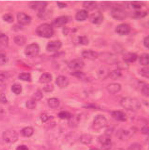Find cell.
I'll return each mask as SVG.
<instances>
[{
    "mask_svg": "<svg viewBox=\"0 0 149 150\" xmlns=\"http://www.w3.org/2000/svg\"><path fill=\"white\" fill-rule=\"evenodd\" d=\"M107 90L109 94H115L121 90V85L119 83H111L107 86Z\"/></svg>",
    "mask_w": 149,
    "mask_h": 150,
    "instance_id": "cell-21",
    "label": "cell"
},
{
    "mask_svg": "<svg viewBox=\"0 0 149 150\" xmlns=\"http://www.w3.org/2000/svg\"><path fill=\"white\" fill-rule=\"evenodd\" d=\"M5 115V111L1 107H0V120H1Z\"/></svg>",
    "mask_w": 149,
    "mask_h": 150,
    "instance_id": "cell-53",
    "label": "cell"
},
{
    "mask_svg": "<svg viewBox=\"0 0 149 150\" xmlns=\"http://www.w3.org/2000/svg\"><path fill=\"white\" fill-rule=\"evenodd\" d=\"M110 71L109 68L102 66L100 67L97 71V75L99 79H105L109 77Z\"/></svg>",
    "mask_w": 149,
    "mask_h": 150,
    "instance_id": "cell-17",
    "label": "cell"
},
{
    "mask_svg": "<svg viewBox=\"0 0 149 150\" xmlns=\"http://www.w3.org/2000/svg\"><path fill=\"white\" fill-rule=\"evenodd\" d=\"M122 74L119 69H115V70H114L110 73L109 77L111 79L116 80V79L120 78L122 76Z\"/></svg>",
    "mask_w": 149,
    "mask_h": 150,
    "instance_id": "cell-33",
    "label": "cell"
},
{
    "mask_svg": "<svg viewBox=\"0 0 149 150\" xmlns=\"http://www.w3.org/2000/svg\"><path fill=\"white\" fill-rule=\"evenodd\" d=\"M100 57V60H102L103 62L109 64V65H112V64H115L118 63V60L117 57L110 53H101Z\"/></svg>",
    "mask_w": 149,
    "mask_h": 150,
    "instance_id": "cell-7",
    "label": "cell"
},
{
    "mask_svg": "<svg viewBox=\"0 0 149 150\" xmlns=\"http://www.w3.org/2000/svg\"><path fill=\"white\" fill-rule=\"evenodd\" d=\"M113 48H114V50L116 52H118V53H121L122 51L124 50V48L122 47V45H121L120 44H114L113 45Z\"/></svg>",
    "mask_w": 149,
    "mask_h": 150,
    "instance_id": "cell-48",
    "label": "cell"
},
{
    "mask_svg": "<svg viewBox=\"0 0 149 150\" xmlns=\"http://www.w3.org/2000/svg\"><path fill=\"white\" fill-rule=\"evenodd\" d=\"M111 16L116 20H125L127 17V13L125 11L120 7H114L111 10Z\"/></svg>",
    "mask_w": 149,
    "mask_h": 150,
    "instance_id": "cell-6",
    "label": "cell"
},
{
    "mask_svg": "<svg viewBox=\"0 0 149 150\" xmlns=\"http://www.w3.org/2000/svg\"><path fill=\"white\" fill-rule=\"evenodd\" d=\"M57 4L58 7L59 8H64L66 7H67V5L66 3H61V2H57Z\"/></svg>",
    "mask_w": 149,
    "mask_h": 150,
    "instance_id": "cell-54",
    "label": "cell"
},
{
    "mask_svg": "<svg viewBox=\"0 0 149 150\" xmlns=\"http://www.w3.org/2000/svg\"><path fill=\"white\" fill-rule=\"evenodd\" d=\"M72 116L70 112L67 111H62L58 114V117L61 119H70Z\"/></svg>",
    "mask_w": 149,
    "mask_h": 150,
    "instance_id": "cell-39",
    "label": "cell"
},
{
    "mask_svg": "<svg viewBox=\"0 0 149 150\" xmlns=\"http://www.w3.org/2000/svg\"><path fill=\"white\" fill-rule=\"evenodd\" d=\"M75 42H76V44H79V45H87L89 44V39L86 36L79 35L76 38Z\"/></svg>",
    "mask_w": 149,
    "mask_h": 150,
    "instance_id": "cell-26",
    "label": "cell"
},
{
    "mask_svg": "<svg viewBox=\"0 0 149 150\" xmlns=\"http://www.w3.org/2000/svg\"><path fill=\"white\" fill-rule=\"evenodd\" d=\"M81 55L83 58L89 60H95L99 57L98 53L92 50H85L82 51Z\"/></svg>",
    "mask_w": 149,
    "mask_h": 150,
    "instance_id": "cell-18",
    "label": "cell"
},
{
    "mask_svg": "<svg viewBox=\"0 0 149 150\" xmlns=\"http://www.w3.org/2000/svg\"><path fill=\"white\" fill-rule=\"evenodd\" d=\"M142 146L139 143H134L132 144L129 148V150H141Z\"/></svg>",
    "mask_w": 149,
    "mask_h": 150,
    "instance_id": "cell-45",
    "label": "cell"
},
{
    "mask_svg": "<svg viewBox=\"0 0 149 150\" xmlns=\"http://www.w3.org/2000/svg\"><path fill=\"white\" fill-rule=\"evenodd\" d=\"M22 86L19 84H14L12 86H11V91L12 92L15 94L19 95L21 93H22Z\"/></svg>",
    "mask_w": 149,
    "mask_h": 150,
    "instance_id": "cell-38",
    "label": "cell"
},
{
    "mask_svg": "<svg viewBox=\"0 0 149 150\" xmlns=\"http://www.w3.org/2000/svg\"><path fill=\"white\" fill-rule=\"evenodd\" d=\"M140 64L142 66H147L149 65V54L148 53H143L139 58Z\"/></svg>",
    "mask_w": 149,
    "mask_h": 150,
    "instance_id": "cell-32",
    "label": "cell"
},
{
    "mask_svg": "<svg viewBox=\"0 0 149 150\" xmlns=\"http://www.w3.org/2000/svg\"><path fill=\"white\" fill-rule=\"evenodd\" d=\"M16 150H29V149L26 145H20L17 147Z\"/></svg>",
    "mask_w": 149,
    "mask_h": 150,
    "instance_id": "cell-55",
    "label": "cell"
},
{
    "mask_svg": "<svg viewBox=\"0 0 149 150\" xmlns=\"http://www.w3.org/2000/svg\"><path fill=\"white\" fill-rule=\"evenodd\" d=\"M8 103V99L6 96L4 94H0V103L1 104H6Z\"/></svg>",
    "mask_w": 149,
    "mask_h": 150,
    "instance_id": "cell-49",
    "label": "cell"
},
{
    "mask_svg": "<svg viewBox=\"0 0 149 150\" xmlns=\"http://www.w3.org/2000/svg\"><path fill=\"white\" fill-rule=\"evenodd\" d=\"M62 45V42L59 40L51 41L47 43L46 45V50L49 52H55L59 50Z\"/></svg>",
    "mask_w": 149,
    "mask_h": 150,
    "instance_id": "cell-12",
    "label": "cell"
},
{
    "mask_svg": "<svg viewBox=\"0 0 149 150\" xmlns=\"http://www.w3.org/2000/svg\"><path fill=\"white\" fill-rule=\"evenodd\" d=\"M3 19L5 22H6L8 23H13L14 22L13 16L10 13L4 14L3 16Z\"/></svg>",
    "mask_w": 149,
    "mask_h": 150,
    "instance_id": "cell-42",
    "label": "cell"
},
{
    "mask_svg": "<svg viewBox=\"0 0 149 150\" xmlns=\"http://www.w3.org/2000/svg\"><path fill=\"white\" fill-rule=\"evenodd\" d=\"M34 129L31 127H26L21 130V134L26 137H30L33 135Z\"/></svg>",
    "mask_w": 149,
    "mask_h": 150,
    "instance_id": "cell-31",
    "label": "cell"
},
{
    "mask_svg": "<svg viewBox=\"0 0 149 150\" xmlns=\"http://www.w3.org/2000/svg\"><path fill=\"white\" fill-rule=\"evenodd\" d=\"M143 45L147 49H149V35L146 36L143 39Z\"/></svg>",
    "mask_w": 149,
    "mask_h": 150,
    "instance_id": "cell-50",
    "label": "cell"
},
{
    "mask_svg": "<svg viewBox=\"0 0 149 150\" xmlns=\"http://www.w3.org/2000/svg\"><path fill=\"white\" fill-rule=\"evenodd\" d=\"M9 44V38L8 35L4 34H0V47L2 48H6Z\"/></svg>",
    "mask_w": 149,
    "mask_h": 150,
    "instance_id": "cell-29",
    "label": "cell"
},
{
    "mask_svg": "<svg viewBox=\"0 0 149 150\" xmlns=\"http://www.w3.org/2000/svg\"><path fill=\"white\" fill-rule=\"evenodd\" d=\"M3 140L8 143H14L18 140V134L15 130H7L3 133Z\"/></svg>",
    "mask_w": 149,
    "mask_h": 150,
    "instance_id": "cell-5",
    "label": "cell"
},
{
    "mask_svg": "<svg viewBox=\"0 0 149 150\" xmlns=\"http://www.w3.org/2000/svg\"><path fill=\"white\" fill-rule=\"evenodd\" d=\"M71 74L72 76H74L75 78L81 79V80H84L86 79V75L84 72L77 71H72L71 73Z\"/></svg>",
    "mask_w": 149,
    "mask_h": 150,
    "instance_id": "cell-34",
    "label": "cell"
},
{
    "mask_svg": "<svg viewBox=\"0 0 149 150\" xmlns=\"http://www.w3.org/2000/svg\"><path fill=\"white\" fill-rule=\"evenodd\" d=\"M26 108L29 109V110L34 109L36 107V102L31 99L29 100H28L27 101H26Z\"/></svg>",
    "mask_w": 149,
    "mask_h": 150,
    "instance_id": "cell-41",
    "label": "cell"
},
{
    "mask_svg": "<svg viewBox=\"0 0 149 150\" xmlns=\"http://www.w3.org/2000/svg\"><path fill=\"white\" fill-rule=\"evenodd\" d=\"M80 120L79 119V116L76 115V116H72L71 119H69V124L70 126L71 127H74V126H77L78 123Z\"/></svg>",
    "mask_w": 149,
    "mask_h": 150,
    "instance_id": "cell-40",
    "label": "cell"
},
{
    "mask_svg": "<svg viewBox=\"0 0 149 150\" xmlns=\"http://www.w3.org/2000/svg\"><path fill=\"white\" fill-rule=\"evenodd\" d=\"M141 132L143 134L149 136V127H143L141 129Z\"/></svg>",
    "mask_w": 149,
    "mask_h": 150,
    "instance_id": "cell-51",
    "label": "cell"
},
{
    "mask_svg": "<svg viewBox=\"0 0 149 150\" xmlns=\"http://www.w3.org/2000/svg\"><path fill=\"white\" fill-rule=\"evenodd\" d=\"M36 34L42 38L49 39L54 34V30L52 25L49 24L44 23L39 25L36 29Z\"/></svg>",
    "mask_w": 149,
    "mask_h": 150,
    "instance_id": "cell-2",
    "label": "cell"
},
{
    "mask_svg": "<svg viewBox=\"0 0 149 150\" xmlns=\"http://www.w3.org/2000/svg\"><path fill=\"white\" fill-rule=\"evenodd\" d=\"M88 18V13L87 11L82 9L80 10L76 13L75 16V19L79 22H82L86 21Z\"/></svg>",
    "mask_w": 149,
    "mask_h": 150,
    "instance_id": "cell-22",
    "label": "cell"
},
{
    "mask_svg": "<svg viewBox=\"0 0 149 150\" xmlns=\"http://www.w3.org/2000/svg\"><path fill=\"white\" fill-rule=\"evenodd\" d=\"M47 104H48V105L50 108L54 109H57L59 106L60 101L57 98H52L48 99V100H47Z\"/></svg>",
    "mask_w": 149,
    "mask_h": 150,
    "instance_id": "cell-28",
    "label": "cell"
},
{
    "mask_svg": "<svg viewBox=\"0 0 149 150\" xmlns=\"http://www.w3.org/2000/svg\"><path fill=\"white\" fill-rule=\"evenodd\" d=\"M89 150H100V149H99V148H92V149H90Z\"/></svg>",
    "mask_w": 149,
    "mask_h": 150,
    "instance_id": "cell-60",
    "label": "cell"
},
{
    "mask_svg": "<svg viewBox=\"0 0 149 150\" xmlns=\"http://www.w3.org/2000/svg\"><path fill=\"white\" fill-rule=\"evenodd\" d=\"M138 56L135 53L127 52L123 56V60L125 63H132L137 61Z\"/></svg>",
    "mask_w": 149,
    "mask_h": 150,
    "instance_id": "cell-19",
    "label": "cell"
},
{
    "mask_svg": "<svg viewBox=\"0 0 149 150\" xmlns=\"http://www.w3.org/2000/svg\"><path fill=\"white\" fill-rule=\"evenodd\" d=\"M8 61V58L4 54H0V66L6 65Z\"/></svg>",
    "mask_w": 149,
    "mask_h": 150,
    "instance_id": "cell-47",
    "label": "cell"
},
{
    "mask_svg": "<svg viewBox=\"0 0 149 150\" xmlns=\"http://www.w3.org/2000/svg\"><path fill=\"white\" fill-rule=\"evenodd\" d=\"M18 78L22 81L31 82V76L30 73H22L19 74Z\"/></svg>",
    "mask_w": 149,
    "mask_h": 150,
    "instance_id": "cell-35",
    "label": "cell"
},
{
    "mask_svg": "<svg viewBox=\"0 0 149 150\" xmlns=\"http://www.w3.org/2000/svg\"><path fill=\"white\" fill-rule=\"evenodd\" d=\"M68 78L63 75H60L56 79V84L61 88H65L69 85Z\"/></svg>",
    "mask_w": 149,
    "mask_h": 150,
    "instance_id": "cell-20",
    "label": "cell"
},
{
    "mask_svg": "<svg viewBox=\"0 0 149 150\" xmlns=\"http://www.w3.org/2000/svg\"><path fill=\"white\" fill-rule=\"evenodd\" d=\"M111 115L114 119L119 122H125L127 120V117L124 112L120 110H115L111 113Z\"/></svg>",
    "mask_w": 149,
    "mask_h": 150,
    "instance_id": "cell-16",
    "label": "cell"
},
{
    "mask_svg": "<svg viewBox=\"0 0 149 150\" xmlns=\"http://www.w3.org/2000/svg\"><path fill=\"white\" fill-rule=\"evenodd\" d=\"M69 32V28H65L64 29V30H63V33H64V34L66 35L68 34Z\"/></svg>",
    "mask_w": 149,
    "mask_h": 150,
    "instance_id": "cell-57",
    "label": "cell"
},
{
    "mask_svg": "<svg viewBox=\"0 0 149 150\" xmlns=\"http://www.w3.org/2000/svg\"><path fill=\"white\" fill-rule=\"evenodd\" d=\"M143 6V3L139 1H133L131 3V6L135 9H140Z\"/></svg>",
    "mask_w": 149,
    "mask_h": 150,
    "instance_id": "cell-46",
    "label": "cell"
},
{
    "mask_svg": "<svg viewBox=\"0 0 149 150\" xmlns=\"http://www.w3.org/2000/svg\"><path fill=\"white\" fill-rule=\"evenodd\" d=\"M84 67V62L81 58L73 59L68 63V68L73 71H77Z\"/></svg>",
    "mask_w": 149,
    "mask_h": 150,
    "instance_id": "cell-8",
    "label": "cell"
},
{
    "mask_svg": "<svg viewBox=\"0 0 149 150\" xmlns=\"http://www.w3.org/2000/svg\"><path fill=\"white\" fill-rule=\"evenodd\" d=\"M69 22V17L66 16H63L59 18H56L52 23L53 26L56 28H61V27L64 26Z\"/></svg>",
    "mask_w": 149,
    "mask_h": 150,
    "instance_id": "cell-15",
    "label": "cell"
},
{
    "mask_svg": "<svg viewBox=\"0 0 149 150\" xmlns=\"http://www.w3.org/2000/svg\"><path fill=\"white\" fill-rule=\"evenodd\" d=\"M132 135V132L130 130H121L118 132V137L120 140H125L129 138Z\"/></svg>",
    "mask_w": 149,
    "mask_h": 150,
    "instance_id": "cell-27",
    "label": "cell"
},
{
    "mask_svg": "<svg viewBox=\"0 0 149 150\" xmlns=\"http://www.w3.org/2000/svg\"><path fill=\"white\" fill-rule=\"evenodd\" d=\"M142 71L143 73H145L146 74H149V67H145L142 69Z\"/></svg>",
    "mask_w": 149,
    "mask_h": 150,
    "instance_id": "cell-56",
    "label": "cell"
},
{
    "mask_svg": "<svg viewBox=\"0 0 149 150\" xmlns=\"http://www.w3.org/2000/svg\"><path fill=\"white\" fill-rule=\"evenodd\" d=\"M29 5L31 8L38 11V13H39L46 9L47 3L45 1H31Z\"/></svg>",
    "mask_w": 149,
    "mask_h": 150,
    "instance_id": "cell-14",
    "label": "cell"
},
{
    "mask_svg": "<svg viewBox=\"0 0 149 150\" xmlns=\"http://www.w3.org/2000/svg\"><path fill=\"white\" fill-rule=\"evenodd\" d=\"M40 48L38 44L33 43L28 45L24 49V54L28 58H33L39 54Z\"/></svg>",
    "mask_w": 149,
    "mask_h": 150,
    "instance_id": "cell-4",
    "label": "cell"
},
{
    "mask_svg": "<svg viewBox=\"0 0 149 150\" xmlns=\"http://www.w3.org/2000/svg\"><path fill=\"white\" fill-rule=\"evenodd\" d=\"M54 87L52 84H47L44 86L43 88V91L45 93H51L54 90Z\"/></svg>",
    "mask_w": 149,
    "mask_h": 150,
    "instance_id": "cell-44",
    "label": "cell"
},
{
    "mask_svg": "<svg viewBox=\"0 0 149 150\" xmlns=\"http://www.w3.org/2000/svg\"><path fill=\"white\" fill-rule=\"evenodd\" d=\"M142 93L147 97H149V84H145L142 88Z\"/></svg>",
    "mask_w": 149,
    "mask_h": 150,
    "instance_id": "cell-43",
    "label": "cell"
},
{
    "mask_svg": "<svg viewBox=\"0 0 149 150\" xmlns=\"http://www.w3.org/2000/svg\"><path fill=\"white\" fill-rule=\"evenodd\" d=\"M120 105L125 109L130 111H136L139 110L141 106L139 100L130 97H125L122 99L120 100Z\"/></svg>",
    "mask_w": 149,
    "mask_h": 150,
    "instance_id": "cell-1",
    "label": "cell"
},
{
    "mask_svg": "<svg viewBox=\"0 0 149 150\" xmlns=\"http://www.w3.org/2000/svg\"><path fill=\"white\" fill-rule=\"evenodd\" d=\"M99 141L102 144V149L103 150H109L111 148V138L107 133L101 135L99 138Z\"/></svg>",
    "mask_w": 149,
    "mask_h": 150,
    "instance_id": "cell-9",
    "label": "cell"
},
{
    "mask_svg": "<svg viewBox=\"0 0 149 150\" xmlns=\"http://www.w3.org/2000/svg\"><path fill=\"white\" fill-rule=\"evenodd\" d=\"M131 30L130 26L127 24H121L115 28L116 33L120 35H128Z\"/></svg>",
    "mask_w": 149,
    "mask_h": 150,
    "instance_id": "cell-11",
    "label": "cell"
},
{
    "mask_svg": "<svg viewBox=\"0 0 149 150\" xmlns=\"http://www.w3.org/2000/svg\"><path fill=\"white\" fill-rule=\"evenodd\" d=\"M52 80V74L49 73H44L41 74L39 78V82L41 83H49Z\"/></svg>",
    "mask_w": 149,
    "mask_h": 150,
    "instance_id": "cell-24",
    "label": "cell"
},
{
    "mask_svg": "<svg viewBox=\"0 0 149 150\" xmlns=\"http://www.w3.org/2000/svg\"><path fill=\"white\" fill-rule=\"evenodd\" d=\"M13 40L15 44L19 46H23L24 45L26 44V42H27L26 37L24 35H16L14 36Z\"/></svg>",
    "mask_w": 149,
    "mask_h": 150,
    "instance_id": "cell-23",
    "label": "cell"
},
{
    "mask_svg": "<svg viewBox=\"0 0 149 150\" xmlns=\"http://www.w3.org/2000/svg\"><path fill=\"white\" fill-rule=\"evenodd\" d=\"M147 15V13L145 11H137L134 12L132 15V18L136 19H139L145 18Z\"/></svg>",
    "mask_w": 149,
    "mask_h": 150,
    "instance_id": "cell-37",
    "label": "cell"
},
{
    "mask_svg": "<svg viewBox=\"0 0 149 150\" xmlns=\"http://www.w3.org/2000/svg\"><path fill=\"white\" fill-rule=\"evenodd\" d=\"M107 125V120L102 115H97L94 117L92 124V128L95 130H98L105 127Z\"/></svg>",
    "mask_w": 149,
    "mask_h": 150,
    "instance_id": "cell-3",
    "label": "cell"
},
{
    "mask_svg": "<svg viewBox=\"0 0 149 150\" xmlns=\"http://www.w3.org/2000/svg\"><path fill=\"white\" fill-rule=\"evenodd\" d=\"M3 84V81L1 79H0V86H1Z\"/></svg>",
    "mask_w": 149,
    "mask_h": 150,
    "instance_id": "cell-59",
    "label": "cell"
},
{
    "mask_svg": "<svg viewBox=\"0 0 149 150\" xmlns=\"http://www.w3.org/2000/svg\"><path fill=\"white\" fill-rule=\"evenodd\" d=\"M42 98H43V94H42L41 91L39 89H38L33 95H32L31 99H33L34 101L37 102L41 100Z\"/></svg>",
    "mask_w": 149,
    "mask_h": 150,
    "instance_id": "cell-36",
    "label": "cell"
},
{
    "mask_svg": "<svg viewBox=\"0 0 149 150\" xmlns=\"http://www.w3.org/2000/svg\"><path fill=\"white\" fill-rule=\"evenodd\" d=\"M92 141V136L88 133H84L80 137V142L84 144H89Z\"/></svg>",
    "mask_w": 149,
    "mask_h": 150,
    "instance_id": "cell-25",
    "label": "cell"
},
{
    "mask_svg": "<svg viewBox=\"0 0 149 150\" xmlns=\"http://www.w3.org/2000/svg\"><path fill=\"white\" fill-rule=\"evenodd\" d=\"M86 11H92L97 7V3L95 1H84L82 4Z\"/></svg>",
    "mask_w": 149,
    "mask_h": 150,
    "instance_id": "cell-30",
    "label": "cell"
},
{
    "mask_svg": "<svg viewBox=\"0 0 149 150\" xmlns=\"http://www.w3.org/2000/svg\"><path fill=\"white\" fill-rule=\"evenodd\" d=\"M49 117L47 116L46 114H42L41 115V120L42 121V122H47V120H49Z\"/></svg>",
    "mask_w": 149,
    "mask_h": 150,
    "instance_id": "cell-52",
    "label": "cell"
},
{
    "mask_svg": "<svg viewBox=\"0 0 149 150\" xmlns=\"http://www.w3.org/2000/svg\"><path fill=\"white\" fill-rule=\"evenodd\" d=\"M89 20L91 23L95 25H99L103 23L104 16L100 11L95 12L90 16Z\"/></svg>",
    "mask_w": 149,
    "mask_h": 150,
    "instance_id": "cell-10",
    "label": "cell"
},
{
    "mask_svg": "<svg viewBox=\"0 0 149 150\" xmlns=\"http://www.w3.org/2000/svg\"><path fill=\"white\" fill-rule=\"evenodd\" d=\"M114 150H125V149H124V148H116V149H114Z\"/></svg>",
    "mask_w": 149,
    "mask_h": 150,
    "instance_id": "cell-58",
    "label": "cell"
},
{
    "mask_svg": "<svg viewBox=\"0 0 149 150\" xmlns=\"http://www.w3.org/2000/svg\"><path fill=\"white\" fill-rule=\"evenodd\" d=\"M18 23L21 25H28L31 23V18L24 13H19L17 14Z\"/></svg>",
    "mask_w": 149,
    "mask_h": 150,
    "instance_id": "cell-13",
    "label": "cell"
}]
</instances>
